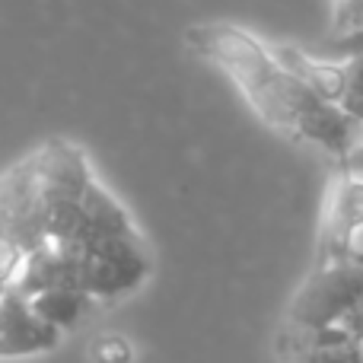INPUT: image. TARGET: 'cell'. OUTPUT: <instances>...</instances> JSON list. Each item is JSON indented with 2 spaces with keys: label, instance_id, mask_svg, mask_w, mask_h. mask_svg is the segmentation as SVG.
I'll return each mask as SVG.
<instances>
[{
  "label": "cell",
  "instance_id": "12",
  "mask_svg": "<svg viewBox=\"0 0 363 363\" xmlns=\"http://www.w3.org/2000/svg\"><path fill=\"white\" fill-rule=\"evenodd\" d=\"M325 48L332 51L335 61H345V57H354V55H363V29L351 32V35H341V38H328Z\"/></svg>",
  "mask_w": 363,
  "mask_h": 363
},
{
  "label": "cell",
  "instance_id": "2",
  "mask_svg": "<svg viewBox=\"0 0 363 363\" xmlns=\"http://www.w3.org/2000/svg\"><path fill=\"white\" fill-rule=\"evenodd\" d=\"M363 300V252L357 249L347 258L313 262V271L296 290L287 309V325L296 332L345 325L354 306Z\"/></svg>",
  "mask_w": 363,
  "mask_h": 363
},
{
  "label": "cell",
  "instance_id": "4",
  "mask_svg": "<svg viewBox=\"0 0 363 363\" xmlns=\"http://www.w3.org/2000/svg\"><path fill=\"white\" fill-rule=\"evenodd\" d=\"M363 236V176L335 172L322 207L319 242H315V262H335L357 252Z\"/></svg>",
  "mask_w": 363,
  "mask_h": 363
},
{
  "label": "cell",
  "instance_id": "6",
  "mask_svg": "<svg viewBox=\"0 0 363 363\" xmlns=\"http://www.w3.org/2000/svg\"><path fill=\"white\" fill-rule=\"evenodd\" d=\"M277 360L281 363H363V341L345 325L296 332L284 328L277 335Z\"/></svg>",
  "mask_w": 363,
  "mask_h": 363
},
{
  "label": "cell",
  "instance_id": "5",
  "mask_svg": "<svg viewBox=\"0 0 363 363\" xmlns=\"http://www.w3.org/2000/svg\"><path fill=\"white\" fill-rule=\"evenodd\" d=\"M61 335L64 332L38 319L23 294L6 290L0 296V357H32L55 351Z\"/></svg>",
  "mask_w": 363,
  "mask_h": 363
},
{
  "label": "cell",
  "instance_id": "3",
  "mask_svg": "<svg viewBox=\"0 0 363 363\" xmlns=\"http://www.w3.org/2000/svg\"><path fill=\"white\" fill-rule=\"evenodd\" d=\"M150 277V255L140 233L99 236L80 249V290L93 303L128 296Z\"/></svg>",
  "mask_w": 363,
  "mask_h": 363
},
{
  "label": "cell",
  "instance_id": "10",
  "mask_svg": "<svg viewBox=\"0 0 363 363\" xmlns=\"http://www.w3.org/2000/svg\"><path fill=\"white\" fill-rule=\"evenodd\" d=\"M363 29V0H332V35L341 38Z\"/></svg>",
  "mask_w": 363,
  "mask_h": 363
},
{
  "label": "cell",
  "instance_id": "11",
  "mask_svg": "<svg viewBox=\"0 0 363 363\" xmlns=\"http://www.w3.org/2000/svg\"><path fill=\"white\" fill-rule=\"evenodd\" d=\"M134 351L128 345V338L121 335H102L93 345V360L96 363H131Z\"/></svg>",
  "mask_w": 363,
  "mask_h": 363
},
{
  "label": "cell",
  "instance_id": "7",
  "mask_svg": "<svg viewBox=\"0 0 363 363\" xmlns=\"http://www.w3.org/2000/svg\"><path fill=\"white\" fill-rule=\"evenodd\" d=\"M29 306L35 309L38 319L48 322L51 328L67 332V328L80 325L86 309L93 306V300H89L77 284H67V287H51V290H42V294L29 296Z\"/></svg>",
  "mask_w": 363,
  "mask_h": 363
},
{
  "label": "cell",
  "instance_id": "9",
  "mask_svg": "<svg viewBox=\"0 0 363 363\" xmlns=\"http://www.w3.org/2000/svg\"><path fill=\"white\" fill-rule=\"evenodd\" d=\"M345 96H341V106L354 121L363 125V55L345 57Z\"/></svg>",
  "mask_w": 363,
  "mask_h": 363
},
{
  "label": "cell",
  "instance_id": "8",
  "mask_svg": "<svg viewBox=\"0 0 363 363\" xmlns=\"http://www.w3.org/2000/svg\"><path fill=\"white\" fill-rule=\"evenodd\" d=\"M83 213H86V223H89V236L99 239V236H131L138 233L134 220L128 217V211L99 185V182H89V188L83 191ZM89 239V242H93Z\"/></svg>",
  "mask_w": 363,
  "mask_h": 363
},
{
  "label": "cell",
  "instance_id": "14",
  "mask_svg": "<svg viewBox=\"0 0 363 363\" xmlns=\"http://www.w3.org/2000/svg\"><path fill=\"white\" fill-rule=\"evenodd\" d=\"M347 332H354V335H357V338L363 341V322H360V325H354V328H347Z\"/></svg>",
  "mask_w": 363,
  "mask_h": 363
},
{
  "label": "cell",
  "instance_id": "13",
  "mask_svg": "<svg viewBox=\"0 0 363 363\" xmlns=\"http://www.w3.org/2000/svg\"><path fill=\"white\" fill-rule=\"evenodd\" d=\"M338 169H341V172H351V176H363V140H360L357 147H354L351 153H347L345 160H341Z\"/></svg>",
  "mask_w": 363,
  "mask_h": 363
},
{
  "label": "cell",
  "instance_id": "15",
  "mask_svg": "<svg viewBox=\"0 0 363 363\" xmlns=\"http://www.w3.org/2000/svg\"><path fill=\"white\" fill-rule=\"evenodd\" d=\"M357 249H360V252H363V236H360V242H357Z\"/></svg>",
  "mask_w": 363,
  "mask_h": 363
},
{
  "label": "cell",
  "instance_id": "1",
  "mask_svg": "<svg viewBox=\"0 0 363 363\" xmlns=\"http://www.w3.org/2000/svg\"><path fill=\"white\" fill-rule=\"evenodd\" d=\"M188 48L207 64L230 77V83L242 93L249 108L281 138L300 144L303 125L325 99L300 83L281 61L274 48L255 38L252 32L233 23H198L185 29Z\"/></svg>",
  "mask_w": 363,
  "mask_h": 363
}]
</instances>
